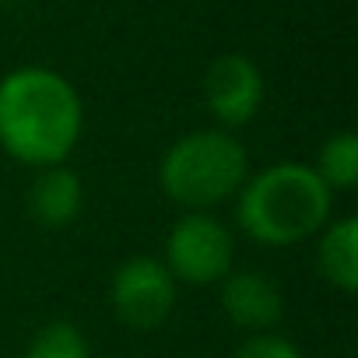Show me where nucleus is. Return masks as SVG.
Segmentation results:
<instances>
[{
    "instance_id": "12",
    "label": "nucleus",
    "mask_w": 358,
    "mask_h": 358,
    "mask_svg": "<svg viewBox=\"0 0 358 358\" xmlns=\"http://www.w3.org/2000/svg\"><path fill=\"white\" fill-rule=\"evenodd\" d=\"M232 358H302V351L288 337L267 330V334H250Z\"/></svg>"
},
{
    "instance_id": "3",
    "label": "nucleus",
    "mask_w": 358,
    "mask_h": 358,
    "mask_svg": "<svg viewBox=\"0 0 358 358\" xmlns=\"http://www.w3.org/2000/svg\"><path fill=\"white\" fill-rule=\"evenodd\" d=\"M250 176L246 144L222 130H194L169 144L158 162V187L162 194L183 211H215L229 204Z\"/></svg>"
},
{
    "instance_id": "9",
    "label": "nucleus",
    "mask_w": 358,
    "mask_h": 358,
    "mask_svg": "<svg viewBox=\"0 0 358 358\" xmlns=\"http://www.w3.org/2000/svg\"><path fill=\"white\" fill-rule=\"evenodd\" d=\"M316 271L320 278L351 295L358 288V218H337V222H327L320 232H316Z\"/></svg>"
},
{
    "instance_id": "5",
    "label": "nucleus",
    "mask_w": 358,
    "mask_h": 358,
    "mask_svg": "<svg viewBox=\"0 0 358 358\" xmlns=\"http://www.w3.org/2000/svg\"><path fill=\"white\" fill-rule=\"evenodd\" d=\"M176 292H179V285L172 281L165 264L158 257L137 253V257H127L113 271L109 306H113V316L127 330L151 334V330H158L172 316Z\"/></svg>"
},
{
    "instance_id": "6",
    "label": "nucleus",
    "mask_w": 358,
    "mask_h": 358,
    "mask_svg": "<svg viewBox=\"0 0 358 358\" xmlns=\"http://www.w3.org/2000/svg\"><path fill=\"white\" fill-rule=\"evenodd\" d=\"M264 74L243 53H222L204 74V106L222 130L246 127L264 106Z\"/></svg>"
},
{
    "instance_id": "10",
    "label": "nucleus",
    "mask_w": 358,
    "mask_h": 358,
    "mask_svg": "<svg viewBox=\"0 0 358 358\" xmlns=\"http://www.w3.org/2000/svg\"><path fill=\"white\" fill-rule=\"evenodd\" d=\"M313 172L323 179V187L330 194L334 190H355V183H358V137L351 130L327 137L316 151Z\"/></svg>"
},
{
    "instance_id": "4",
    "label": "nucleus",
    "mask_w": 358,
    "mask_h": 358,
    "mask_svg": "<svg viewBox=\"0 0 358 358\" xmlns=\"http://www.w3.org/2000/svg\"><path fill=\"white\" fill-rule=\"evenodd\" d=\"M158 260L176 285L211 288L236 264V236L215 211H183V218L172 222Z\"/></svg>"
},
{
    "instance_id": "1",
    "label": "nucleus",
    "mask_w": 358,
    "mask_h": 358,
    "mask_svg": "<svg viewBox=\"0 0 358 358\" xmlns=\"http://www.w3.org/2000/svg\"><path fill=\"white\" fill-rule=\"evenodd\" d=\"M85 130L78 88L50 67H18L0 78V148L29 169L64 165Z\"/></svg>"
},
{
    "instance_id": "7",
    "label": "nucleus",
    "mask_w": 358,
    "mask_h": 358,
    "mask_svg": "<svg viewBox=\"0 0 358 358\" xmlns=\"http://www.w3.org/2000/svg\"><path fill=\"white\" fill-rule=\"evenodd\" d=\"M218 302H222V313L229 316V323L246 330V337L274 330L285 316L281 288L260 271H236L232 267L218 281Z\"/></svg>"
},
{
    "instance_id": "8",
    "label": "nucleus",
    "mask_w": 358,
    "mask_h": 358,
    "mask_svg": "<svg viewBox=\"0 0 358 358\" xmlns=\"http://www.w3.org/2000/svg\"><path fill=\"white\" fill-rule=\"evenodd\" d=\"M29 215L39 229H67L78 222L81 204H85V187L81 176L74 169L64 165H50V169H36V179L29 187Z\"/></svg>"
},
{
    "instance_id": "11",
    "label": "nucleus",
    "mask_w": 358,
    "mask_h": 358,
    "mask_svg": "<svg viewBox=\"0 0 358 358\" xmlns=\"http://www.w3.org/2000/svg\"><path fill=\"white\" fill-rule=\"evenodd\" d=\"M25 358H92V344H88V337L78 323L50 320L32 334Z\"/></svg>"
},
{
    "instance_id": "2",
    "label": "nucleus",
    "mask_w": 358,
    "mask_h": 358,
    "mask_svg": "<svg viewBox=\"0 0 358 358\" xmlns=\"http://www.w3.org/2000/svg\"><path fill=\"white\" fill-rule=\"evenodd\" d=\"M236 201V225L257 246H299L313 239L334 208V194L323 187V179L313 165L302 162H274L260 172H250L239 187Z\"/></svg>"
}]
</instances>
